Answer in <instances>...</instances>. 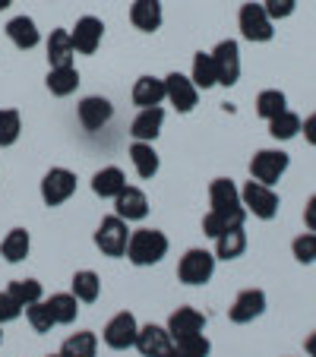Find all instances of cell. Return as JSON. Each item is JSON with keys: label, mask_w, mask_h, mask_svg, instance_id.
I'll use <instances>...</instances> for the list:
<instances>
[{"label": "cell", "mask_w": 316, "mask_h": 357, "mask_svg": "<svg viewBox=\"0 0 316 357\" xmlns=\"http://www.w3.org/2000/svg\"><path fill=\"white\" fill-rule=\"evenodd\" d=\"M168 237L165 231L158 228H140V231H130V243H127V259L140 269L146 266H158L165 257H168Z\"/></svg>", "instance_id": "6da1fadb"}, {"label": "cell", "mask_w": 316, "mask_h": 357, "mask_svg": "<svg viewBox=\"0 0 316 357\" xmlns=\"http://www.w3.org/2000/svg\"><path fill=\"white\" fill-rule=\"evenodd\" d=\"M209 202H212V212L228 218V225H243V218H247V209L241 202V190L228 177H216L209 183Z\"/></svg>", "instance_id": "7a4b0ae2"}, {"label": "cell", "mask_w": 316, "mask_h": 357, "mask_svg": "<svg viewBox=\"0 0 316 357\" xmlns=\"http://www.w3.org/2000/svg\"><path fill=\"white\" fill-rule=\"evenodd\" d=\"M127 243H130V228L121 215L101 218V225L95 228V247L111 259L127 257Z\"/></svg>", "instance_id": "3957f363"}, {"label": "cell", "mask_w": 316, "mask_h": 357, "mask_svg": "<svg viewBox=\"0 0 316 357\" xmlns=\"http://www.w3.org/2000/svg\"><path fill=\"white\" fill-rule=\"evenodd\" d=\"M241 202H243V209H247V215L253 212V215L262 218V222L276 218L278 215V206H282V199H278L276 190L266 187V183H259V181H247V183H243Z\"/></svg>", "instance_id": "277c9868"}, {"label": "cell", "mask_w": 316, "mask_h": 357, "mask_svg": "<svg viewBox=\"0 0 316 357\" xmlns=\"http://www.w3.org/2000/svg\"><path fill=\"white\" fill-rule=\"evenodd\" d=\"M212 275H216V253H209L202 247L187 250L181 257V263H177V278L183 284H193L196 288V284H206Z\"/></svg>", "instance_id": "5b68a950"}, {"label": "cell", "mask_w": 316, "mask_h": 357, "mask_svg": "<svg viewBox=\"0 0 316 357\" xmlns=\"http://www.w3.org/2000/svg\"><path fill=\"white\" fill-rule=\"evenodd\" d=\"M288 165H291V158L285 155L282 149H259V152L250 158V177L266 183V187H272V183L282 181Z\"/></svg>", "instance_id": "8992f818"}, {"label": "cell", "mask_w": 316, "mask_h": 357, "mask_svg": "<svg viewBox=\"0 0 316 357\" xmlns=\"http://www.w3.org/2000/svg\"><path fill=\"white\" fill-rule=\"evenodd\" d=\"M237 26H241V35L247 41H269L272 35H276L269 13L262 10V3H253V0L241 7V13H237Z\"/></svg>", "instance_id": "52a82bcc"}, {"label": "cell", "mask_w": 316, "mask_h": 357, "mask_svg": "<svg viewBox=\"0 0 316 357\" xmlns=\"http://www.w3.org/2000/svg\"><path fill=\"white\" fill-rule=\"evenodd\" d=\"M76 193V174L67 168H51L45 177H41V199L45 206H63L70 196Z\"/></svg>", "instance_id": "ba28073f"}, {"label": "cell", "mask_w": 316, "mask_h": 357, "mask_svg": "<svg viewBox=\"0 0 316 357\" xmlns=\"http://www.w3.org/2000/svg\"><path fill=\"white\" fill-rule=\"evenodd\" d=\"M136 335H140V323H136L133 313H117V317L108 319V326L101 329V338L111 351H127L136 344Z\"/></svg>", "instance_id": "9c48e42d"}, {"label": "cell", "mask_w": 316, "mask_h": 357, "mask_svg": "<svg viewBox=\"0 0 316 357\" xmlns=\"http://www.w3.org/2000/svg\"><path fill=\"white\" fill-rule=\"evenodd\" d=\"M212 63H216L218 86H234L241 79V47L234 38H225L212 51Z\"/></svg>", "instance_id": "30bf717a"}, {"label": "cell", "mask_w": 316, "mask_h": 357, "mask_svg": "<svg viewBox=\"0 0 316 357\" xmlns=\"http://www.w3.org/2000/svg\"><path fill=\"white\" fill-rule=\"evenodd\" d=\"M165 101L174 105L177 114H190L200 101V89L193 86V79L183 73H168L165 76Z\"/></svg>", "instance_id": "8fae6325"}, {"label": "cell", "mask_w": 316, "mask_h": 357, "mask_svg": "<svg viewBox=\"0 0 316 357\" xmlns=\"http://www.w3.org/2000/svg\"><path fill=\"white\" fill-rule=\"evenodd\" d=\"M136 351L142 357H174V338L165 326H140V335H136Z\"/></svg>", "instance_id": "7c38bea8"}, {"label": "cell", "mask_w": 316, "mask_h": 357, "mask_svg": "<svg viewBox=\"0 0 316 357\" xmlns=\"http://www.w3.org/2000/svg\"><path fill=\"white\" fill-rule=\"evenodd\" d=\"M76 117H80L82 130H101L105 123L114 117V105H111L108 98H101V95H86V98L80 101V108H76Z\"/></svg>", "instance_id": "4fadbf2b"}, {"label": "cell", "mask_w": 316, "mask_h": 357, "mask_svg": "<svg viewBox=\"0 0 316 357\" xmlns=\"http://www.w3.org/2000/svg\"><path fill=\"white\" fill-rule=\"evenodd\" d=\"M70 35H73L76 54H95L101 38H105V22H101L98 16H80Z\"/></svg>", "instance_id": "5bb4252c"}, {"label": "cell", "mask_w": 316, "mask_h": 357, "mask_svg": "<svg viewBox=\"0 0 316 357\" xmlns=\"http://www.w3.org/2000/svg\"><path fill=\"white\" fill-rule=\"evenodd\" d=\"M262 313H266V294H262L259 288H247L234 297V303H231V310H228V319L243 326V323H253Z\"/></svg>", "instance_id": "9a60e30c"}, {"label": "cell", "mask_w": 316, "mask_h": 357, "mask_svg": "<svg viewBox=\"0 0 316 357\" xmlns=\"http://www.w3.org/2000/svg\"><path fill=\"white\" fill-rule=\"evenodd\" d=\"M114 215H121L123 222H142L149 215V196L140 187H123L114 196Z\"/></svg>", "instance_id": "2e32d148"}, {"label": "cell", "mask_w": 316, "mask_h": 357, "mask_svg": "<svg viewBox=\"0 0 316 357\" xmlns=\"http://www.w3.org/2000/svg\"><path fill=\"white\" fill-rule=\"evenodd\" d=\"M162 127H165L162 105H158V108H140V114H136L133 123H130V136H133L136 142H155L158 133H162Z\"/></svg>", "instance_id": "e0dca14e"}, {"label": "cell", "mask_w": 316, "mask_h": 357, "mask_svg": "<svg viewBox=\"0 0 316 357\" xmlns=\"http://www.w3.org/2000/svg\"><path fill=\"white\" fill-rule=\"evenodd\" d=\"M165 329L171 332V338H187V335H200L206 329V317H202L196 307H177L168 317V326Z\"/></svg>", "instance_id": "ac0fdd59"}, {"label": "cell", "mask_w": 316, "mask_h": 357, "mask_svg": "<svg viewBox=\"0 0 316 357\" xmlns=\"http://www.w3.org/2000/svg\"><path fill=\"white\" fill-rule=\"evenodd\" d=\"M130 22H133L140 32H158L165 22L162 0H133V7H130Z\"/></svg>", "instance_id": "d6986e66"}, {"label": "cell", "mask_w": 316, "mask_h": 357, "mask_svg": "<svg viewBox=\"0 0 316 357\" xmlns=\"http://www.w3.org/2000/svg\"><path fill=\"white\" fill-rule=\"evenodd\" d=\"M76 47H73V35L67 29H54L47 38V63L51 67H73Z\"/></svg>", "instance_id": "ffe728a7"}, {"label": "cell", "mask_w": 316, "mask_h": 357, "mask_svg": "<svg viewBox=\"0 0 316 357\" xmlns=\"http://www.w3.org/2000/svg\"><path fill=\"white\" fill-rule=\"evenodd\" d=\"M7 38L13 41L20 51H32V47L41 41V32H38L32 16H13V20L7 22Z\"/></svg>", "instance_id": "44dd1931"}, {"label": "cell", "mask_w": 316, "mask_h": 357, "mask_svg": "<svg viewBox=\"0 0 316 357\" xmlns=\"http://www.w3.org/2000/svg\"><path fill=\"white\" fill-rule=\"evenodd\" d=\"M123 187H127V174H123L117 165H108V168L95 171V177H92V193L101 196V199H114Z\"/></svg>", "instance_id": "7402d4cb"}, {"label": "cell", "mask_w": 316, "mask_h": 357, "mask_svg": "<svg viewBox=\"0 0 316 357\" xmlns=\"http://www.w3.org/2000/svg\"><path fill=\"white\" fill-rule=\"evenodd\" d=\"M165 101V79L158 76H140L133 86V105L136 108H158Z\"/></svg>", "instance_id": "603a6c76"}, {"label": "cell", "mask_w": 316, "mask_h": 357, "mask_svg": "<svg viewBox=\"0 0 316 357\" xmlns=\"http://www.w3.org/2000/svg\"><path fill=\"white\" fill-rule=\"evenodd\" d=\"M243 250H247V231H243V225H234V228L222 231L216 237V259H237V257H243Z\"/></svg>", "instance_id": "cb8c5ba5"}, {"label": "cell", "mask_w": 316, "mask_h": 357, "mask_svg": "<svg viewBox=\"0 0 316 357\" xmlns=\"http://www.w3.org/2000/svg\"><path fill=\"white\" fill-rule=\"evenodd\" d=\"M130 162H133V168H136V174L142 177V181H152L155 174H158V152L152 149V142H136L133 139V146H130Z\"/></svg>", "instance_id": "d4e9b609"}, {"label": "cell", "mask_w": 316, "mask_h": 357, "mask_svg": "<svg viewBox=\"0 0 316 357\" xmlns=\"http://www.w3.org/2000/svg\"><path fill=\"white\" fill-rule=\"evenodd\" d=\"M45 86L51 95L67 98V95H73L80 89V73H76V67H51L45 76Z\"/></svg>", "instance_id": "484cf974"}, {"label": "cell", "mask_w": 316, "mask_h": 357, "mask_svg": "<svg viewBox=\"0 0 316 357\" xmlns=\"http://www.w3.org/2000/svg\"><path fill=\"white\" fill-rule=\"evenodd\" d=\"M29 250H32V237H29L26 228H13L0 241V257L7 259V263H22L29 257Z\"/></svg>", "instance_id": "4316f807"}, {"label": "cell", "mask_w": 316, "mask_h": 357, "mask_svg": "<svg viewBox=\"0 0 316 357\" xmlns=\"http://www.w3.org/2000/svg\"><path fill=\"white\" fill-rule=\"evenodd\" d=\"M61 357H98V335L95 332H73L61 344Z\"/></svg>", "instance_id": "83f0119b"}, {"label": "cell", "mask_w": 316, "mask_h": 357, "mask_svg": "<svg viewBox=\"0 0 316 357\" xmlns=\"http://www.w3.org/2000/svg\"><path fill=\"white\" fill-rule=\"evenodd\" d=\"M47 307H51V313H54V323L57 326H70L76 323V317H80V301L73 297V291H61V294H51L47 297Z\"/></svg>", "instance_id": "f1b7e54d"}, {"label": "cell", "mask_w": 316, "mask_h": 357, "mask_svg": "<svg viewBox=\"0 0 316 357\" xmlns=\"http://www.w3.org/2000/svg\"><path fill=\"white\" fill-rule=\"evenodd\" d=\"M73 297L80 303H95L101 297V278L92 269H80L73 275Z\"/></svg>", "instance_id": "f546056e"}, {"label": "cell", "mask_w": 316, "mask_h": 357, "mask_svg": "<svg viewBox=\"0 0 316 357\" xmlns=\"http://www.w3.org/2000/svg\"><path fill=\"white\" fill-rule=\"evenodd\" d=\"M285 108H288V98H285V92H278V89H262V92L256 95V114H259L262 121H272V117L282 114Z\"/></svg>", "instance_id": "4dcf8cb0"}, {"label": "cell", "mask_w": 316, "mask_h": 357, "mask_svg": "<svg viewBox=\"0 0 316 357\" xmlns=\"http://www.w3.org/2000/svg\"><path fill=\"white\" fill-rule=\"evenodd\" d=\"M190 79H193L196 89H212L218 86V76H216V63H212V54H193V73H190Z\"/></svg>", "instance_id": "1f68e13d"}, {"label": "cell", "mask_w": 316, "mask_h": 357, "mask_svg": "<svg viewBox=\"0 0 316 357\" xmlns=\"http://www.w3.org/2000/svg\"><path fill=\"white\" fill-rule=\"evenodd\" d=\"M7 291L13 294V301L20 303L22 310H26V307H32V303H38L41 294H45V291H41V282H38V278H16V282L10 284Z\"/></svg>", "instance_id": "d6a6232c"}, {"label": "cell", "mask_w": 316, "mask_h": 357, "mask_svg": "<svg viewBox=\"0 0 316 357\" xmlns=\"http://www.w3.org/2000/svg\"><path fill=\"white\" fill-rule=\"evenodd\" d=\"M269 133H272V139H294L297 133H301V117L294 114V111H288L285 108L282 114H276L269 121Z\"/></svg>", "instance_id": "836d02e7"}, {"label": "cell", "mask_w": 316, "mask_h": 357, "mask_svg": "<svg viewBox=\"0 0 316 357\" xmlns=\"http://www.w3.org/2000/svg\"><path fill=\"white\" fill-rule=\"evenodd\" d=\"M22 133V117L13 108H0V149L13 146Z\"/></svg>", "instance_id": "e575fe53"}, {"label": "cell", "mask_w": 316, "mask_h": 357, "mask_svg": "<svg viewBox=\"0 0 316 357\" xmlns=\"http://www.w3.org/2000/svg\"><path fill=\"white\" fill-rule=\"evenodd\" d=\"M26 319L38 335H45V332H51L57 326L54 313H51V307H47V301H38V303H32V307H26Z\"/></svg>", "instance_id": "d590c367"}, {"label": "cell", "mask_w": 316, "mask_h": 357, "mask_svg": "<svg viewBox=\"0 0 316 357\" xmlns=\"http://www.w3.org/2000/svg\"><path fill=\"white\" fill-rule=\"evenodd\" d=\"M212 344L202 335H187V338H174V357H209Z\"/></svg>", "instance_id": "8d00e7d4"}, {"label": "cell", "mask_w": 316, "mask_h": 357, "mask_svg": "<svg viewBox=\"0 0 316 357\" xmlns=\"http://www.w3.org/2000/svg\"><path fill=\"white\" fill-rule=\"evenodd\" d=\"M291 253H294V259H297V263H303V266L316 263V234H313V231L294 237V243H291Z\"/></svg>", "instance_id": "74e56055"}, {"label": "cell", "mask_w": 316, "mask_h": 357, "mask_svg": "<svg viewBox=\"0 0 316 357\" xmlns=\"http://www.w3.org/2000/svg\"><path fill=\"white\" fill-rule=\"evenodd\" d=\"M294 7H297V0H262V10L269 13L272 22H276V20H288V16L294 13Z\"/></svg>", "instance_id": "f35d334b"}, {"label": "cell", "mask_w": 316, "mask_h": 357, "mask_svg": "<svg viewBox=\"0 0 316 357\" xmlns=\"http://www.w3.org/2000/svg\"><path fill=\"white\" fill-rule=\"evenodd\" d=\"M228 228H234V225H228V218L218 215V212H212V209H209V215L202 218V234L212 237V241H216L222 231H228Z\"/></svg>", "instance_id": "ab89813d"}, {"label": "cell", "mask_w": 316, "mask_h": 357, "mask_svg": "<svg viewBox=\"0 0 316 357\" xmlns=\"http://www.w3.org/2000/svg\"><path fill=\"white\" fill-rule=\"evenodd\" d=\"M20 313H22V307L13 301V294H10V291H0V326L20 319Z\"/></svg>", "instance_id": "60d3db41"}, {"label": "cell", "mask_w": 316, "mask_h": 357, "mask_svg": "<svg viewBox=\"0 0 316 357\" xmlns=\"http://www.w3.org/2000/svg\"><path fill=\"white\" fill-rule=\"evenodd\" d=\"M303 225H307V228L316 234V196H310L307 206H303Z\"/></svg>", "instance_id": "b9f144b4"}, {"label": "cell", "mask_w": 316, "mask_h": 357, "mask_svg": "<svg viewBox=\"0 0 316 357\" xmlns=\"http://www.w3.org/2000/svg\"><path fill=\"white\" fill-rule=\"evenodd\" d=\"M301 130H303V139H307L310 146H316V111L301 123Z\"/></svg>", "instance_id": "7bdbcfd3"}, {"label": "cell", "mask_w": 316, "mask_h": 357, "mask_svg": "<svg viewBox=\"0 0 316 357\" xmlns=\"http://www.w3.org/2000/svg\"><path fill=\"white\" fill-rule=\"evenodd\" d=\"M307 354H310V357H316V332L307 338Z\"/></svg>", "instance_id": "ee69618b"}, {"label": "cell", "mask_w": 316, "mask_h": 357, "mask_svg": "<svg viewBox=\"0 0 316 357\" xmlns=\"http://www.w3.org/2000/svg\"><path fill=\"white\" fill-rule=\"evenodd\" d=\"M10 3H13V0H0V10H7Z\"/></svg>", "instance_id": "f6af8a7d"}, {"label": "cell", "mask_w": 316, "mask_h": 357, "mask_svg": "<svg viewBox=\"0 0 316 357\" xmlns=\"http://www.w3.org/2000/svg\"><path fill=\"white\" fill-rule=\"evenodd\" d=\"M0 344H3V332H0Z\"/></svg>", "instance_id": "bcb514c9"}, {"label": "cell", "mask_w": 316, "mask_h": 357, "mask_svg": "<svg viewBox=\"0 0 316 357\" xmlns=\"http://www.w3.org/2000/svg\"><path fill=\"white\" fill-rule=\"evenodd\" d=\"M51 357H61V354H51Z\"/></svg>", "instance_id": "7dc6e473"}]
</instances>
